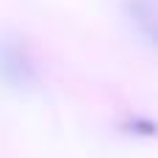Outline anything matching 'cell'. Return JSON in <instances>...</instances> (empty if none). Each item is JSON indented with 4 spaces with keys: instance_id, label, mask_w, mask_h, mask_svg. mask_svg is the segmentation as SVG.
I'll use <instances>...</instances> for the list:
<instances>
[{
    "instance_id": "cell-1",
    "label": "cell",
    "mask_w": 158,
    "mask_h": 158,
    "mask_svg": "<svg viewBox=\"0 0 158 158\" xmlns=\"http://www.w3.org/2000/svg\"><path fill=\"white\" fill-rule=\"evenodd\" d=\"M42 83L39 64L31 47L11 33L0 36V86L14 94H31Z\"/></svg>"
},
{
    "instance_id": "cell-2",
    "label": "cell",
    "mask_w": 158,
    "mask_h": 158,
    "mask_svg": "<svg viewBox=\"0 0 158 158\" xmlns=\"http://www.w3.org/2000/svg\"><path fill=\"white\" fill-rule=\"evenodd\" d=\"M125 17L131 28L158 50V0H125Z\"/></svg>"
},
{
    "instance_id": "cell-3",
    "label": "cell",
    "mask_w": 158,
    "mask_h": 158,
    "mask_svg": "<svg viewBox=\"0 0 158 158\" xmlns=\"http://www.w3.org/2000/svg\"><path fill=\"white\" fill-rule=\"evenodd\" d=\"M119 133L128 139H139V142H153L158 139V119L150 114H128L119 119Z\"/></svg>"
}]
</instances>
